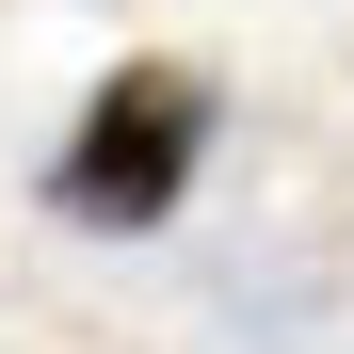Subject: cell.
I'll use <instances>...</instances> for the list:
<instances>
[{
  "mask_svg": "<svg viewBox=\"0 0 354 354\" xmlns=\"http://www.w3.org/2000/svg\"><path fill=\"white\" fill-rule=\"evenodd\" d=\"M194 161H209V81L194 65H113L81 97L65 161H48V209L97 225V242H145V225L194 194Z\"/></svg>",
  "mask_w": 354,
  "mask_h": 354,
  "instance_id": "1",
  "label": "cell"
}]
</instances>
